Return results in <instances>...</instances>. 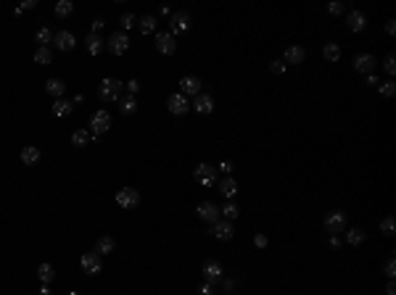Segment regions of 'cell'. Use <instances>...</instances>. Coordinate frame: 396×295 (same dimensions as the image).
<instances>
[{
	"label": "cell",
	"instance_id": "cell-50",
	"mask_svg": "<svg viewBox=\"0 0 396 295\" xmlns=\"http://www.w3.org/2000/svg\"><path fill=\"white\" fill-rule=\"evenodd\" d=\"M330 248H341V237L338 235H330Z\"/></svg>",
	"mask_w": 396,
	"mask_h": 295
},
{
	"label": "cell",
	"instance_id": "cell-38",
	"mask_svg": "<svg viewBox=\"0 0 396 295\" xmlns=\"http://www.w3.org/2000/svg\"><path fill=\"white\" fill-rule=\"evenodd\" d=\"M328 13H330V16H341V13H343V3H341V0L328 3Z\"/></svg>",
	"mask_w": 396,
	"mask_h": 295
},
{
	"label": "cell",
	"instance_id": "cell-25",
	"mask_svg": "<svg viewBox=\"0 0 396 295\" xmlns=\"http://www.w3.org/2000/svg\"><path fill=\"white\" fill-rule=\"evenodd\" d=\"M74 111V103H69V100H64V98H58L56 103H53V116H69Z\"/></svg>",
	"mask_w": 396,
	"mask_h": 295
},
{
	"label": "cell",
	"instance_id": "cell-31",
	"mask_svg": "<svg viewBox=\"0 0 396 295\" xmlns=\"http://www.w3.org/2000/svg\"><path fill=\"white\" fill-rule=\"evenodd\" d=\"M138 24H140V32L143 35H151V32H156V16H145L143 19H138Z\"/></svg>",
	"mask_w": 396,
	"mask_h": 295
},
{
	"label": "cell",
	"instance_id": "cell-24",
	"mask_svg": "<svg viewBox=\"0 0 396 295\" xmlns=\"http://www.w3.org/2000/svg\"><path fill=\"white\" fill-rule=\"evenodd\" d=\"M37 277H40L42 285H51L53 279H56V269L51 266V263H40V266H37Z\"/></svg>",
	"mask_w": 396,
	"mask_h": 295
},
{
	"label": "cell",
	"instance_id": "cell-36",
	"mask_svg": "<svg viewBox=\"0 0 396 295\" xmlns=\"http://www.w3.org/2000/svg\"><path fill=\"white\" fill-rule=\"evenodd\" d=\"M378 90H380V95H383V98H393L396 95V82L393 79H386V82L378 85Z\"/></svg>",
	"mask_w": 396,
	"mask_h": 295
},
{
	"label": "cell",
	"instance_id": "cell-45",
	"mask_svg": "<svg viewBox=\"0 0 396 295\" xmlns=\"http://www.w3.org/2000/svg\"><path fill=\"white\" fill-rule=\"evenodd\" d=\"M138 90H140V82H138V79L127 82V92H130V95H135V92H138Z\"/></svg>",
	"mask_w": 396,
	"mask_h": 295
},
{
	"label": "cell",
	"instance_id": "cell-29",
	"mask_svg": "<svg viewBox=\"0 0 396 295\" xmlns=\"http://www.w3.org/2000/svg\"><path fill=\"white\" fill-rule=\"evenodd\" d=\"M53 11H56V16H58V19H66V16H71L74 3H71V0H58Z\"/></svg>",
	"mask_w": 396,
	"mask_h": 295
},
{
	"label": "cell",
	"instance_id": "cell-21",
	"mask_svg": "<svg viewBox=\"0 0 396 295\" xmlns=\"http://www.w3.org/2000/svg\"><path fill=\"white\" fill-rule=\"evenodd\" d=\"M45 90H48V95H53V98H64V92H66V85H64V79H48L45 82Z\"/></svg>",
	"mask_w": 396,
	"mask_h": 295
},
{
	"label": "cell",
	"instance_id": "cell-46",
	"mask_svg": "<svg viewBox=\"0 0 396 295\" xmlns=\"http://www.w3.org/2000/svg\"><path fill=\"white\" fill-rule=\"evenodd\" d=\"M254 245L256 248H267V235H256L254 237Z\"/></svg>",
	"mask_w": 396,
	"mask_h": 295
},
{
	"label": "cell",
	"instance_id": "cell-26",
	"mask_svg": "<svg viewBox=\"0 0 396 295\" xmlns=\"http://www.w3.org/2000/svg\"><path fill=\"white\" fill-rule=\"evenodd\" d=\"M364 240H367V232H364V229H359V227H357V229H349V232H346V243H349V245H354V248H357V245H362Z\"/></svg>",
	"mask_w": 396,
	"mask_h": 295
},
{
	"label": "cell",
	"instance_id": "cell-48",
	"mask_svg": "<svg viewBox=\"0 0 396 295\" xmlns=\"http://www.w3.org/2000/svg\"><path fill=\"white\" fill-rule=\"evenodd\" d=\"M393 32H396V21L388 19V21H386V35H393Z\"/></svg>",
	"mask_w": 396,
	"mask_h": 295
},
{
	"label": "cell",
	"instance_id": "cell-18",
	"mask_svg": "<svg viewBox=\"0 0 396 295\" xmlns=\"http://www.w3.org/2000/svg\"><path fill=\"white\" fill-rule=\"evenodd\" d=\"M304 58H307V50L301 48V45H291V48H285L283 53V64H304Z\"/></svg>",
	"mask_w": 396,
	"mask_h": 295
},
{
	"label": "cell",
	"instance_id": "cell-9",
	"mask_svg": "<svg viewBox=\"0 0 396 295\" xmlns=\"http://www.w3.org/2000/svg\"><path fill=\"white\" fill-rule=\"evenodd\" d=\"M80 266H82L85 274H101V272H103V261H101V256L93 251V253H85V256L80 258Z\"/></svg>",
	"mask_w": 396,
	"mask_h": 295
},
{
	"label": "cell",
	"instance_id": "cell-51",
	"mask_svg": "<svg viewBox=\"0 0 396 295\" xmlns=\"http://www.w3.org/2000/svg\"><path fill=\"white\" fill-rule=\"evenodd\" d=\"M225 290H227V292L235 290V282H233V279H225Z\"/></svg>",
	"mask_w": 396,
	"mask_h": 295
},
{
	"label": "cell",
	"instance_id": "cell-8",
	"mask_svg": "<svg viewBox=\"0 0 396 295\" xmlns=\"http://www.w3.org/2000/svg\"><path fill=\"white\" fill-rule=\"evenodd\" d=\"M195 213H198V219H204V222H209V224L219 222V206H217V203H211V200H204V203H198Z\"/></svg>",
	"mask_w": 396,
	"mask_h": 295
},
{
	"label": "cell",
	"instance_id": "cell-54",
	"mask_svg": "<svg viewBox=\"0 0 396 295\" xmlns=\"http://www.w3.org/2000/svg\"><path fill=\"white\" fill-rule=\"evenodd\" d=\"M40 295H53V292H51V287H48V285H42V287H40Z\"/></svg>",
	"mask_w": 396,
	"mask_h": 295
},
{
	"label": "cell",
	"instance_id": "cell-15",
	"mask_svg": "<svg viewBox=\"0 0 396 295\" xmlns=\"http://www.w3.org/2000/svg\"><path fill=\"white\" fill-rule=\"evenodd\" d=\"M53 42H56V48L61 50V53H69V50H74V45H77V37H74L71 32H56L53 35Z\"/></svg>",
	"mask_w": 396,
	"mask_h": 295
},
{
	"label": "cell",
	"instance_id": "cell-5",
	"mask_svg": "<svg viewBox=\"0 0 396 295\" xmlns=\"http://www.w3.org/2000/svg\"><path fill=\"white\" fill-rule=\"evenodd\" d=\"M106 48H109V53H114V56H125L127 48H130L127 32H114L109 40H106Z\"/></svg>",
	"mask_w": 396,
	"mask_h": 295
},
{
	"label": "cell",
	"instance_id": "cell-22",
	"mask_svg": "<svg viewBox=\"0 0 396 295\" xmlns=\"http://www.w3.org/2000/svg\"><path fill=\"white\" fill-rule=\"evenodd\" d=\"M219 193H222L227 200H233V198H235V193H238V182H235L233 177H225V179L219 182Z\"/></svg>",
	"mask_w": 396,
	"mask_h": 295
},
{
	"label": "cell",
	"instance_id": "cell-37",
	"mask_svg": "<svg viewBox=\"0 0 396 295\" xmlns=\"http://www.w3.org/2000/svg\"><path fill=\"white\" fill-rule=\"evenodd\" d=\"M380 232H383L386 237L393 235V232H396V219H393V216H386V219L380 222Z\"/></svg>",
	"mask_w": 396,
	"mask_h": 295
},
{
	"label": "cell",
	"instance_id": "cell-27",
	"mask_svg": "<svg viewBox=\"0 0 396 295\" xmlns=\"http://www.w3.org/2000/svg\"><path fill=\"white\" fill-rule=\"evenodd\" d=\"M114 248H116L114 237H101L98 245H95V253L98 256H109V253H114Z\"/></svg>",
	"mask_w": 396,
	"mask_h": 295
},
{
	"label": "cell",
	"instance_id": "cell-28",
	"mask_svg": "<svg viewBox=\"0 0 396 295\" xmlns=\"http://www.w3.org/2000/svg\"><path fill=\"white\" fill-rule=\"evenodd\" d=\"M90 143V132L87 129H74L71 132V145L74 148H85Z\"/></svg>",
	"mask_w": 396,
	"mask_h": 295
},
{
	"label": "cell",
	"instance_id": "cell-55",
	"mask_svg": "<svg viewBox=\"0 0 396 295\" xmlns=\"http://www.w3.org/2000/svg\"><path fill=\"white\" fill-rule=\"evenodd\" d=\"M69 295H80V292H69Z\"/></svg>",
	"mask_w": 396,
	"mask_h": 295
},
{
	"label": "cell",
	"instance_id": "cell-10",
	"mask_svg": "<svg viewBox=\"0 0 396 295\" xmlns=\"http://www.w3.org/2000/svg\"><path fill=\"white\" fill-rule=\"evenodd\" d=\"M166 105H169V114H175V116H182V114L190 111V100L182 95V92H175V95H169Z\"/></svg>",
	"mask_w": 396,
	"mask_h": 295
},
{
	"label": "cell",
	"instance_id": "cell-4",
	"mask_svg": "<svg viewBox=\"0 0 396 295\" xmlns=\"http://www.w3.org/2000/svg\"><path fill=\"white\" fill-rule=\"evenodd\" d=\"M190 29V13L185 11H175L172 16H169V35H182V32H188Z\"/></svg>",
	"mask_w": 396,
	"mask_h": 295
},
{
	"label": "cell",
	"instance_id": "cell-35",
	"mask_svg": "<svg viewBox=\"0 0 396 295\" xmlns=\"http://www.w3.org/2000/svg\"><path fill=\"white\" fill-rule=\"evenodd\" d=\"M37 42H40V48H48V42H53V32L48 26H42V29H37Z\"/></svg>",
	"mask_w": 396,
	"mask_h": 295
},
{
	"label": "cell",
	"instance_id": "cell-52",
	"mask_svg": "<svg viewBox=\"0 0 396 295\" xmlns=\"http://www.w3.org/2000/svg\"><path fill=\"white\" fill-rule=\"evenodd\" d=\"M386 295H396V285H393V282L386 285Z\"/></svg>",
	"mask_w": 396,
	"mask_h": 295
},
{
	"label": "cell",
	"instance_id": "cell-41",
	"mask_svg": "<svg viewBox=\"0 0 396 295\" xmlns=\"http://www.w3.org/2000/svg\"><path fill=\"white\" fill-rule=\"evenodd\" d=\"M119 24H121V32H127V29L135 24V16H132V13H125V16L119 19Z\"/></svg>",
	"mask_w": 396,
	"mask_h": 295
},
{
	"label": "cell",
	"instance_id": "cell-49",
	"mask_svg": "<svg viewBox=\"0 0 396 295\" xmlns=\"http://www.w3.org/2000/svg\"><path fill=\"white\" fill-rule=\"evenodd\" d=\"M198 292H201V295H214V287L206 282V285H201V290H198Z\"/></svg>",
	"mask_w": 396,
	"mask_h": 295
},
{
	"label": "cell",
	"instance_id": "cell-6",
	"mask_svg": "<svg viewBox=\"0 0 396 295\" xmlns=\"http://www.w3.org/2000/svg\"><path fill=\"white\" fill-rule=\"evenodd\" d=\"M325 232H330V235H338V232H346V213L343 211H330L325 216Z\"/></svg>",
	"mask_w": 396,
	"mask_h": 295
},
{
	"label": "cell",
	"instance_id": "cell-32",
	"mask_svg": "<svg viewBox=\"0 0 396 295\" xmlns=\"http://www.w3.org/2000/svg\"><path fill=\"white\" fill-rule=\"evenodd\" d=\"M53 61V53H51V48H37L35 50V64H40V66H48Z\"/></svg>",
	"mask_w": 396,
	"mask_h": 295
},
{
	"label": "cell",
	"instance_id": "cell-43",
	"mask_svg": "<svg viewBox=\"0 0 396 295\" xmlns=\"http://www.w3.org/2000/svg\"><path fill=\"white\" fill-rule=\"evenodd\" d=\"M269 71H272V74H283V71H285V64H283V61H272V64H269Z\"/></svg>",
	"mask_w": 396,
	"mask_h": 295
},
{
	"label": "cell",
	"instance_id": "cell-12",
	"mask_svg": "<svg viewBox=\"0 0 396 295\" xmlns=\"http://www.w3.org/2000/svg\"><path fill=\"white\" fill-rule=\"evenodd\" d=\"M375 66H378V58L373 53H362L354 58V71L359 74H375Z\"/></svg>",
	"mask_w": 396,
	"mask_h": 295
},
{
	"label": "cell",
	"instance_id": "cell-2",
	"mask_svg": "<svg viewBox=\"0 0 396 295\" xmlns=\"http://www.w3.org/2000/svg\"><path fill=\"white\" fill-rule=\"evenodd\" d=\"M193 177H195L198 184H204V187H211V184L217 182V166H211V164L204 161V164H198V166H195Z\"/></svg>",
	"mask_w": 396,
	"mask_h": 295
},
{
	"label": "cell",
	"instance_id": "cell-39",
	"mask_svg": "<svg viewBox=\"0 0 396 295\" xmlns=\"http://www.w3.org/2000/svg\"><path fill=\"white\" fill-rule=\"evenodd\" d=\"M383 69H386V74H391V76L396 74V58H393V56H386V58H383Z\"/></svg>",
	"mask_w": 396,
	"mask_h": 295
},
{
	"label": "cell",
	"instance_id": "cell-19",
	"mask_svg": "<svg viewBox=\"0 0 396 295\" xmlns=\"http://www.w3.org/2000/svg\"><path fill=\"white\" fill-rule=\"evenodd\" d=\"M85 48H87L90 56H101L103 48H106V40H103L101 35H93V32H90V35L85 37Z\"/></svg>",
	"mask_w": 396,
	"mask_h": 295
},
{
	"label": "cell",
	"instance_id": "cell-44",
	"mask_svg": "<svg viewBox=\"0 0 396 295\" xmlns=\"http://www.w3.org/2000/svg\"><path fill=\"white\" fill-rule=\"evenodd\" d=\"M217 169H219V172H222V174H227V177H230V174H233V164H230V161H222V164H219Z\"/></svg>",
	"mask_w": 396,
	"mask_h": 295
},
{
	"label": "cell",
	"instance_id": "cell-1",
	"mask_svg": "<svg viewBox=\"0 0 396 295\" xmlns=\"http://www.w3.org/2000/svg\"><path fill=\"white\" fill-rule=\"evenodd\" d=\"M121 90H125V82H119L116 76H106V79L101 82V87H98V95L106 103H116L121 98Z\"/></svg>",
	"mask_w": 396,
	"mask_h": 295
},
{
	"label": "cell",
	"instance_id": "cell-17",
	"mask_svg": "<svg viewBox=\"0 0 396 295\" xmlns=\"http://www.w3.org/2000/svg\"><path fill=\"white\" fill-rule=\"evenodd\" d=\"M190 108H195L198 114H211V111H214V98H211L209 92H201V95L193 98Z\"/></svg>",
	"mask_w": 396,
	"mask_h": 295
},
{
	"label": "cell",
	"instance_id": "cell-20",
	"mask_svg": "<svg viewBox=\"0 0 396 295\" xmlns=\"http://www.w3.org/2000/svg\"><path fill=\"white\" fill-rule=\"evenodd\" d=\"M346 24H349V29H352V32H362V29L367 26V19H364L362 11H352V13L346 16Z\"/></svg>",
	"mask_w": 396,
	"mask_h": 295
},
{
	"label": "cell",
	"instance_id": "cell-47",
	"mask_svg": "<svg viewBox=\"0 0 396 295\" xmlns=\"http://www.w3.org/2000/svg\"><path fill=\"white\" fill-rule=\"evenodd\" d=\"M103 24H106L103 19H93V35H98V32H101V29H103Z\"/></svg>",
	"mask_w": 396,
	"mask_h": 295
},
{
	"label": "cell",
	"instance_id": "cell-53",
	"mask_svg": "<svg viewBox=\"0 0 396 295\" xmlns=\"http://www.w3.org/2000/svg\"><path fill=\"white\" fill-rule=\"evenodd\" d=\"M367 85H378V76L375 74H367Z\"/></svg>",
	"mask_w": 396,
	"mask_h": 295
},
{
	"label": "cell",
	"instance_id": "cell-34",
	"mask_svg": "<svg viewBox=\"0 0 396 295\" xmlns=\"http://www.w3.org/2000/svg\"><path fill=\"white\" fill-rule=\"evenodd\" d=\"M323 56L328 61H338L341 58V48H338V42H328L325 48H323Z\"/></svg>",
	"mask_w": 396,
	"mask_h": 295
},
{
	"label": "cell",
	"instance_id": "cell-30",
	"mask_svg": "<svg viewBox=\"0 0 396 295\" xmlns=\"http://www.w3.org/2000/svg\"><path fill=\"white\" fill-rule=\"evenodd\" d=\"M119 111L125 114V116H130V114H135V111H138V100H135V95H127V98H121V105H119Z\"/></svg>",
	"mask_w": 396,
	"mask_h": 295
},
{
	"label": "cell",
	"instance_id": "cell-16",
	"mask_svg": "<svg viewBox=\"0 0 396 295\" xmlns=\"http://www.w3.org/2000/svg\"><path fill=\"white\" fill-rule=\"evenodd\" d=\"M156 50H159V53H164V56H172V53L177 50L175 37H172L169 32H159V35H156Z\"/></svg>",
	"mask_w": 396,
	"mask_h": 295
},
{
	"label": "cell",
	"instance_id": "cell-40",
	"mask_svg": "<svg viewBox=\"0 0 396 295\" xmlns=\"http://www.w3.org/2000/svg\"><path fill=\"white\" fill-rule=\"evenodd\" d=\"M383 272H386V277H391V279L396 277V261H393V256L383 263Z\"/></svg>",
	"mask_w": 396,
	"mask_h": 295
},
{
	"label": "cell",
	"instance_id": "cell-23",
	"mask_svg": "<svg viewBox=\"0 0 396 295\" xmlns=\"http://www.w3.org/2000/svg\"><path fill=\"white\" fill-rule=\"evenodd\" d=\"M40 161V148H35V145H27V148H21V164H27V166H35Z\"/></svg>",
	"mask_w": 396,
	"mask_h": 295
},
{
	"label": "cell",
	"instance_id": "cell-3",
	"mask_svg": "<svg viewBox=\"0 0 396 295\" xmlns=\"http://www.w3.org/2000/svg\"><path fill=\"white\" fill-rule=\"evenodd\" d=\"M90 129H93V135H103L111 129V114L106 111V108H101V111H95L93 116H90Z\"/></svg>",
	"mask_w": 396,
	"mask_h": 295
},
{
	"label": "cell",
	"instance_id": "cell-14",
	"mask_svg": "<svg viewBox=\"0 0 396 295\" xmlns=\"http://www.w3.org/2000/svg\"><path fill=\"white\" fill-rule=\"evenodd\" d=\"M211 235H214L217 240H233V235H235V227H233V222L219 219V222H214V224H211Z\"/></svg>",
	"mask_w": 396,
	"mask_h": 295
},
{
	"label": "cell",
	"instance_id": "cell-7",
	"mask_svg": "<svg viewBox=\"0 0 396 295\" xmlns=\"http://www.w3.org/2000/svg\"><path fill=\"white\" fill-rule=\"evenodd\" d=\"M201 274L206 277V282H209V285H214V282H219V279H225V266H222L219 261L211 258V261H206V263H204Z\"/></svg>",
	"mask_w": 396,
	"mask_h": 295
},
{
	"label": "cell",
	"instance_id": "cell-11",
	"mask_svg": "<svg viewBox=\"0 0 396 295\" xmlns=\"http://www.w3.org/2000/svg\"><path fill=\"white\" fill-rule=\"evenodd\" d=\"M116 203L121 208H135V206H140V193L132 190V187H125V190L116 193Z\"/></svg>",
	"mask_w": 396,
	"mask_h": 295
},
{
	"label": "cell",
	"instance_id": "cell-13",
	"mask_svg": "<svg viewBox=\"0 0 396 295\" xmlns=\"http://www.w3.org/2000/svg\"><path fill=\"white\" fill-rule=\"evenodd\" d=\"M201 79H198V76H193V74H188V76H182L180 79V87H182V95H190V98H195V95H201Z\"/></svg>",
	"mask_w": 396,
	"mask_h": 295
},
{
	"label": "cell",
	"instance_id": "cell-33",
	"mask_svg": "<svg viewBox=\"0 0 396 295\" xmlns=\"http://www.w3.org/2000/svg\"><path fill=\"white\" fill-rule=\"evenodd\" d=\"M219 213L225 216V219H227V222H233V219H238V213H240V208H238V206L233 203V200H230V203H225V206L219 208Z\"/></svg>",
	"mask_w": 396,
	"mask_h": 295
},
{
	"label": "cell",
	"instance_id": "cell-42",
	"mask_svg": "<svg viewBox=\"0 0 396 295\" xmlns=\"http://www.w3.org/2000/svg\"><path fill=\"white\" fill-rule=\"evenodd\" d=\"M37 6V0H27V3H21L19 8H16V16H21V11H32Z\"/></svg>",
	"mask_w": 396,
	"mask_h": 295
}]
</instances>
